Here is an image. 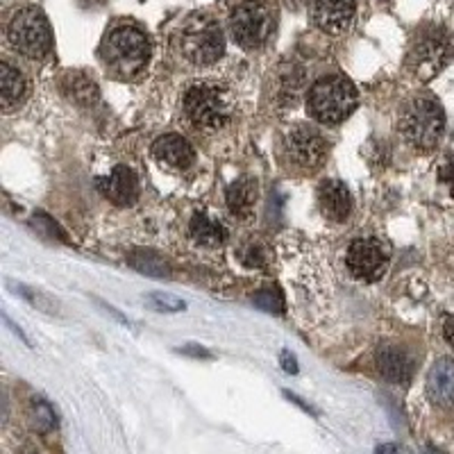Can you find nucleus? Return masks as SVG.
Segmentation results:
<instances>
[{"instance_id": "c756f323", "label": "nucleus", "mask_w": 454, "mask_h": 454, "mask_svg": "<svg viewBox=\"0 0 454 454\" xmlns=\"http://www.w3.org/2000/svg\"><path fill=\"white\" fill-rule=\"evenodd\" d=\"M182 355H192V356H212L209 352L205 350V348H198V346H186V348H180Z\"/></svg>"}, {"instance_id": "aec40b11", "label": "nucleus", "mask_w": 454, "mask_h": 454, "mask_svg": "<svg viewBox=\"0 0 454 454\" xmlns=\"http://www.w3.org/2000/svg\"><path fill=\"white\" fill-rule=\"evenodd\" d=\"M192 237L202 246H221L225 241V227L207 214H196L192 221Z\"/></svg>"}, {"instance_id": "c85d7f7f", "label": "nucleus", "mask_w": 454, "mask_h": 454, "mask_svg": "<svg viewBox=\"0 0 454 454\" xmlns=\"http://www.w3.org/2000/svg\"><path fill=\"white\" fill-rule=\"evenodd\" d=\"M443 336H445V340H448L450 346H454V314L450 316L448 320H445V325H443Z\"/></svg>"}, {"instance_id": "6ab92c4d", "label": "nucleus", "mask_w": 454, "mask_h": 454, "mask_svg": "<svg viewBox=\"0 0 454 454\" xmlns=\"http://www.w3.org/2000/svg\"><path fill=\"white\" fill-rule=\"evenodd\" d=\"M64 93L80 105H91L98 100V87L89 78H84L82 73H67L64 75Z\"/></svg>"}, {"instance_id": "ddd939ff", "label": "nucleus", "mask_w": 454, "mask_h": 454, "mask_svg": "<svg viewBox=\"0 0 454 454\" xmlns=\"http://www.w3.org/2000/svg\"><path fill=\"white\" fill-rule=\"evenodd\" d=\"M318 207L323 216L332 223H343L350 216L352 196L348 186L339 180H325L318 186Z\"/></svg>"}, {"instance_id": "393cba45", "label": "nucleus", "mask_w": 454, "mask_h": 454, "mask_svg": "<svg viewBox=\"0 0 454 454\" xmlns=\"http://www.w3.org/2000/svg\"><path fill=\"white\" fill-rule=\"evenodd\" d=\"M243 263L246 266H253V269H259V266H263L266 263V254H263V250L259 248V246H254V243H250L248 248L243 250Z\"/></svg>"}, {"instance_id": "cd10ccee", "label": "nucleus", "mask_w": 454, "mask_h": 454, "mask_svg": "<svg viewBox=\"0 0 454 454\" xmlns=\"http://www.w3.org/2000/svg\"><path fill=\"white\" fill-rule=\"evenodd\" d=\"M279 362H282V368L286 372H291V375H295L298 372V362H295V356L289 355V352L284 350L282 356H279Z\"/></svg>"}, {"instance_id": "b1692460", "label": "nucleus", "mask_w": 454, "mask_h": 454, "mask_svg": "<svg viewBox=\"0 0 454 454\" xmlns=\"http://www.w3.org/2000/svg\"><path fill=\"white\" fill-rule=\"evenodd\" d=\"M150 300H153V305H155L157 309H164V311L184 309V302L177 298H173V295H168V294H153L150 295Z\"/></svg>"}, {"instance_id": "20e7f679", "label": "nucleus", "mask_w": 454, "mask_h": 454, "mask_svg": "<svg viewBox=\"0 0 454 454\" xmlns=\"http://www.w3.org/2000/svg\"><path fill=\"white\" fill-rule=\"evenodd\" d=\"M7 43L27 59H43L52 52V30L42 7L23 3L7 19Z\"/></svg>"}, {"instance_id": "f8f14e48", "label": "nucleus", "mask_w": 454, "mask_h": 454, "mask_svg": "<svg viewBox=\"0 0 454 454\" xmlns=\"http://www.w3.org/2000/svg\"><path fill=\"white\" fill-rule=\"evenodd\" d=\"M96 184L109 202L119 207L135 205L139 198V180L129 166H116L107 177H98Z\"/></svg>"}, {"instance_id": "9d476101", "label": "nucleus", "mask_w": 454, "mask_h": 454, "mask_svg": "<svg viewBox=\"0 0 454 454\" xmlns=\"http://www.w3.org/2000/svg\"><path fill=\"white\" fill-rule=\"evenodd\" d=\"M327 139L320 135L318 129L311 128L307 123H298L294 128H289L286 137H284V150L286 155L295 161L302 168L314 170L316 166H320L327 157Z\"/></svg>"}, {"instance_id": "4468645a", "label": "nucleus", "mask_w": 454, "mask_h": 454, "mask_svg": "<svg viewBox=\"0 0 454 454\" xmlns=\"http://www.w3.org/2000/svg\"><path fill=\"white\" fill-rule=\"evenodd\" d=\"M153 155L161 166H168L173 170L192 168L193 160H196L192 144L177 135H166L157 139L155 145H153Z\"/></svg>"}, {"instance_id": "a211bd4d", "label": "nucleus", "mask_w": 454, "mask_h": 454, "mask_svg": "<svg viewBox=\"0 0 454 454\" xmlns=\"http://www.w3.org/2000/svg\"><path fill=\"white\" fill-rule=\"evenodd\" d=\"M254 200H257V182L253 177H239L227 189V207L239 218H248L253 214Z\"/></svg>"}, {"instance_id": "5701e85b", "label": "nucleus", "mask_w": 454, "mask_h": 454, "mask_svg": "<svg viewBox=\"0 0 454 454\" xmlns=\"http://www.w3.org/2000/svg\"><path fill=\"white\" fill-rule=\"evenodd\" d=\"M253 302L259 307V309L269 311V314H284V300L279 295V291L273 289H262L253 295Z\"/></svg>"}, {"instance_id": "39448f33", "label": "nucleus", "mask_w": 454, "mask_h": 454, "mask_svg": "<svg viewBox=\"0 0 454 454\" xmlns=\"http://www.w3.org/2000/svg\"><path fill=\"white\" fill-rule=\"evenodd\" d=\"M307 107L318 123H340L356 107L355 84L343 75H325V78L316 80L307 96Z\"/></svg>"}, {"instance_id": "0eeeda50", "label": "nucleus", "mask_w": 454, "mask_h": 454, "mask_svg": "<svg viewBox=\"0 0 454 454\" xmlns=\"http://www.w3.org/2000/svg\"><path fill=\"white\" fill-rule=\"evenodd\" d=\"M184 112L198 129H207V132L221 129L232 119V93L218 84H196L186 91Z\"/></svg>"}, {"instance_id": "dca6fc26", "label": "nucleus", "mask_w": 454, "mask_h": 454, "mask_svg": "<svg viewBox=\"0 0 454 454\" xmlns=\"http://www.w3.org/2000/svg\"><path fill=\"white\" fill-rule=\"evenodd\" d=\"M377 368L384 380L393 384H407L411 380V359L407 352L395 346H382L377 350Z\"/></svg>"}, {"instance_id": "4be33fe9", "label": "nucleus", "mask_w": 454, "mask_h": 454, "mask_svg": "<svg viewBox=\"0 0 454 454\" xmlns=\"http://www.w3.org/2000/svg\"><path fill=\"white\" fill-rule=\"evenodd\" d=\"M30 420L35 425V429L39 432H51V429L57 427V416L51 409V404L43 403V400H32L30 404Z\"/></svg>"}, {"instance_id": "9b49d317", "label": "nucleus", "mask_w": 454, "mask_h": 454, "mask_svg": "<svg viewBox=\"0 0 454 454\" xmlns=\"http://www.w3.org/2000/svg\"><path fill=\"white\" fill-rule=\"evenodd\" d=\"M311 21L327 35H343L350 30L356 14V0H311Z\"/></svg>"}, {"instance_id": "423d86ee", "label": "nucleus", "mask_w": 454, "mask_h": 454, "mask_svg": "<svg viewBox=\"0 0 454 454\" xmlns=\"http://www.w3.org/2000/svg\"><path fill=\"white\" fill-rule=\"evenodd\" d=\"M445 116L441 105L429 96H416L404 103L400 112V132L404 139L419 150H432L441 141Z\"/></svg>"}, {"instance_id": "a878e982", "label": "nucleus", "mask_w": 454, "mask_h": 454, "mask_svg": "<svg viewBox=\"0 0 454 454\" xmlns=\"http://www.w3.org/2000/svg\"><path fill=\"white\" fill-rule=\"evenodd\" d=\"M439 180L443 182L445 186H448L450 193H452V196H454V160H448L443 166H441Z\"/></svg>"}, {"instance_id": "412c9836", "label": "nucleus", "mask_w": 454, "mask_h": 454, "mask_svg": "<svg viewBox=\"0 0 454 454\" xmlns=\"http://www.w3.org/2000/svg\"><path fill=\"white\" fill-rule=\"evenodd\" d=\"M129 263L135 266L137 270H141V273L150 275V278H168L170 270L168 266H166V262L161 257H157L155 253H150V250H137L132 257H129Z\"/></svg>"}, {"instance_id": "f257e3e1", "label": "nucleus", "mask_w": 454, "mask_h": 454, "mask_svg": "<svg viewBox=\"0 0 454 454\" xmlns=\"http://www.w3.org/2000/svg\"><path fill=\"white\" fill-rule=\"evenodd\" d=\"M98 52L112 75L119 80H137L148 68L153 46L144 27L132 21H119L103 36Z\"/></svg>"}, {"instance_id": "1a4fd4ad", "label": "nucleus", "mask_w": 454, "mask_h": 454, "mask_svg": "<svg viewBox=\"0 0 454 454\" xmlns=\"http://www.w3.org/2000/svg\"><path fill=\"white\" fill-rule=\"evenodd\" d=\"M388 248L380 239H356L348 248L346 262L350 273L364 282H377L388 269Z\"/></svg>"}, {"instance_id": "bb28decb", "label": "nucleus", "mask_w": 454, "mask_h": 454, "mask_svg": "<svg viewBox=\"0 0 454 454\" xmlns=\"http://www.w3.org/2000/svg\"><path fill=\"white\" fill-rule=\"evenodd\" d=\"M375 454H413V452L400 443H384V445H377Z\"/></svg>"}, {"instance_id": "2eb2a0df", "label": "nucleus", "mask_w": 454, "mask_h": 454, "mask_svg": "<svg viewBox=\"0 0 454 454\" xmlns=\"http://www.w3.org/2000/svg\"><path fill=\"white\" fill-rule=\"evenodd\" d=\"M427 393L434 404L443 409H454V362L443 356L434 362L427 375Z\"/></svg>"}, {"instance_id": "f3484780", "label": "nucleus", "mask_w": 454, "mask_h": 454, "mask_svg": "<svg viewBox=\"0 0 454 454\" xmlns=\"http://www.w3.org/2000/svg\"><path fill=\"white\" fill-rule=\"evenodd\" d=\"M27 91L26 78L19 68L12 67L7 59L0 62V105L3 112H12L23 103Z\"/></svg>"}, {"instance_id": "7ed1b4c3", "label": "nucleus", "mask_w": 454, "mask_h": 454, "mask_svg": "<svg viewBox=\"0 0 454 454\" xmlns=\"http://www.w3.org/2000/svg\"><path fill=\"white\" fill-rule=\"evenodd\" d=\"M278 5L273 0H237L227 14V30L246 51H259L273 39Z\"/></svg>"}, {"instance_id": "6e6552de", "label": "nucleus", "mask_w": 454, "mask_h": 454, "mask_svg": "<svg viewBox=\"0 0 454 454\" xmlns=\"http://www.w3.org/2000/svg\"><path fill=\"white\" fill-rule=\"evenodd\" d=\"M454 55L448 32L441 27H425L407 52V68L419 80L436 78Z\"/></svg>"}, {"instance_id": "f03ea898", "label": "nucleus", "mask_w": 454, "mask_h": 454, "mask_svg": "<svg viewBox=\"0 0 454 454\" xmlns=\"http://www.w3.org/2000/svg\"><path fill=\"white\" fill-rule=\"evenodd\" d=\"M173 48L192 67H212L225 52V32L216 16L193 12L173 32Z\"/></svg>"}]
</instances>
